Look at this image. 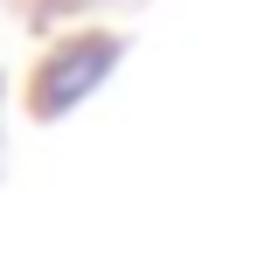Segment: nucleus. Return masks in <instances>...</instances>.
<instances>
[{
	"label": "nucleus",
	"instance_id": "1",
	"mask_svg": "<svg viewBox=\"0 0 257 257\" xmlns=\"http://www.w3.org/2000/svg\"><path fill=\"white\" fill-rule=\"evenodd\" d=\"M111 56L118 49L104 42V35H90V42H77V49H63V56H49V70H42V84H35V111L42 118H56V111H70L77 97H84L104 70H111Z\"/></svg>",
	"mask_w": 257,
	"mask_h": 257
}]
</instances>
